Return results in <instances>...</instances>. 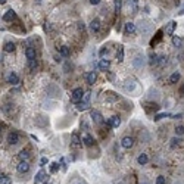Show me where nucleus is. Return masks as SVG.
<instances>
[{
  "mask_svg": "<svg viewBox=\"0 0 184 184\" xmlns=\"http://www.w3.org/2000/svg\"><path fill=\"white\" fill-rule=\"evenodd\" d=\"M87 147H91V146H93L94 144V139H93V137H91L90 134H84L83 135V140H81Z\"/></svg>",
  "mask_w": 184,
  "mask_h": 184,
  "instance_id": "obj_11",
  "label": "nucleus"
},
{
  "mask_svg": "<svg viewBox=\"0 0 184 184\" xmlns=\"http://www.w3.org/2000/svg\"><path fill=\"white\" fill-rule=\"evenodd\" d=\"M178 144H180V139H177V137H175V139L171 140V144H169V146H171V149H175Z\"/></svg>",
  "mask_w": 184,
  "mask_h": 184,
  "instance_id": "obj_39",
  "label": "nucleus"
},
{
  "mask_svg": "<svg viewBox=\"0 0 184 184\" xmlns=\"http://www.w3.org/2000/svg\"><path fill=\"white\" fill-rule=\"evenodd\" d=\"M144 109H146L147 113H150L152 110H153V112L159 110V106H158L156 103H144Z\"/></svg>",
  "mask_w": 184,
  "mask_h": 184,
  "instance_id": "obj_20",
  "label": "nucleus"
},
{
  "mask_svg": "<svg viewBox=\"0 0 184 184\" xmlns=\"http://www.w3.org/2000/svg\"><path fill=\"white\" fill-rule=\"evenodd\" d=\"M180 93L184 96V84H183V85H181V88H180Z\"/></svg>",
  "mask_w": 184,
  "mask_h": 184,
  "instance_id": "obj_47",
  "label": "nucleus"
},
{
  "mask_svg": "<svg viewBox=\"0 0 184 184\" xmlns=\"http://www.w3.org/2000/svg\"><path fill=\"white\" fill-rule=\"evenodd\" d=\"M0 184H12V180L10 177H0Z\"/></svg>",
  "mask_w": 184,
  "mask_h": 184,
  "instance_id": "obj_34",
  "label": "nucleus"
},
{
  "mask_svg": "<svg viewBox=\"0 0 184 184\" xmlns=\"http://www.w3.org/2000/svg\"><path fill=\"white\" fill-rule=\"evenodd\" d=\"M99 30H100V19L94 18L93 21L90 22V31L91 33H97Z\"/></svg>",
  "mask_w": 184,
  "mask_h": 184,
  "instance_id": "obj_10",
  "label": "nucleus"
},
{
  "mask_svg": "<svg viewBox=\"0 0 184 184\" xmlns=\"http://www.w3.org/2000/svg\"><path fill=\"white\" fill-rule=\"evenodd\" d=\"M109 125H110V127H113V128H118V127L121 125V118L118 117V115L112 117V118L109 119Z\"/></svg>",
  "mask_w": 184,
  "mask_h": 184,
  "instance_id": "obj_13",
  "label": "nucleus"
},
{
  "mask_svg": "<svg viewBox=\"0 0 184 184\" xmlns=\"http://www.w3.org/2000/svg\"><path fill=\"white\" fill-rule=\"evenodd\" d=\"M52 93H55L53 96H56V97L59 96V97H60V90H59L56 85H50V87L47 88V94H49V96H52Z\"/></svg>",
  "mask_w": 184,
  "mask_h": 184,
  "instance_id": "obj_21",
  "label": "nucleus"
},
{
  "mask_svg": "<svg viewBox=\"0 0 184 184\" xmlns=\"http://www.w3.org/2000/svg\"><path fill=\"white\" fill-rule=\"evenodd\" d=\"M0 133H2V130H0Z\"/></svg>",
  "mask_w": 184,
  "mask_h": 184,
  "instance_id": "obj_53",
  "label": "nucleus"
},
{
  "mask_svg": "<svg viewBox=\"0 0 184 184\" xmlns=\"http://www.w3.org/2000/svg\"><path fill=\"white\" fill-rule=\"evenodd\" d=\"M47 174H46V171L44 169H40L37 174H35V178H34V183L35 184H40V183H43V181H46V180H47Z\"/></svg>",
  "mask_w": 184,
  "mask_h": 184,
  "instance_id": "obj_5",
  "label": "nucleus"
},
{
  "mask_svg": "<svg viewBox=\"0 0 184 184\" xmlns=\"http://www.w3.org/2000/svg\"><path fill=\"white\" fill-rule=\"evenodd\" d=\"M175 28H177V22H175V21H169L168 24H165L164 33H165L167 35H172L174 31H175Z\"/></svg>",
  "mask_w": 184,
  "mask_h": 184,
  "instance_id": "obj_4",
  "label": "nucleus"
},
{
  "mask_svg": "<svg viewBox=\"0 0 184 184\" xmlns=\"http://www.w3.org/2000/svg\"><path fill=\"white\" fill-rule=\"evenodd\" d=\"M135 31V24H133V22H127L125 24V33L127 34H133Z\"/></svg>",
  "mask_w": 184,
  "mask_h": 184,
  "instance_id": "obj_28",
  "label": "nucleus"
},
{
  "mask_svg": "<svg viewBox=\"0 0 184 184\" xmlns=\"http://www.w3.org/2000/svg\"><path fill=\"white\" fill-rule=\"evenodd\" d=\"M100 2H102V0H90V3H91V5H94V6L100 5Z\"/></svg>",
  "mask_w": 184,
  "mask_h": 184,
  "instance_id": "obj_44",
  "label": "nucleus"
},
{
  "mask_svg": "<svg viewBox=\"0 0 184 184\" xmlns=\"http://www.w3.org/2000/svg\"><path fill=\"white\" fill-rule=\"evenodd\" d=\"M6 3V0H0V5H5Z\"/></svg>",
  "mask_w": 184,
  "mask_h": 184,
  "instance_id": "obj_48",
  "label": "nucleus"
},
{
  "mask_svg": "<svg viewBox=\"0 0 184 184\" xmlns=\"http://www.w3.org/2000/svg\"><path fill=\"white\" fill-rule=\"evenodd\" d=\"M143 184H147V183H143Z\"/></svg>",
  "mask_w": 184,
  "mask_h": 184,
  "instance_id": "obj_52",
  "label": "nucleus"
},
{
  "mask_svg": "<svg viewBox=\"0 0 184 184\" xmlns=\"http://www.w3.org/2000/svg\"><path fill=\"white\" fill-rule=\"evenodd\" d=\"M37 2H41V0H37Z\"/></svg>",
  "mask_w": 184,
  "mask_h": 184,
  "instance_id": "obj_51",
  "label": "nucleus"
},
{
  "mask_svg": "<svg viewBox=\"0 0 184 184\" xmlns=\"http://www.w3.org/2000/svg\"><path fill=\"white\" fill-rule=\"evenodd\" d=\"M117 60L118 62H122L124 60V46H118V50H117Z\"/></svg>",
  "mask_w": 184,
  "mask_h": 184,
  "instance_id": "obj_24",
  "label": "nucleus"
},
{
  "mask_svg": "<svg viewBox=\"0 0 184 184\" xmlns=\"http://www.w3.org/2000/svg\"><path fill=\"white\" fill-rule=\"evenodd\" d=\"M137 162H139V165H146L149 162V156L146 153H140L139 158H137Z\"/></svg>",
  "mask_w": 184,
  "mask_h": 184,
  "instance_id": "obj_18",
  "label": "nucleus"
},
{
  "mask_svg": "<svg viewBox=\"0 0 184 184\" xmlns=\"http://www.w3.org/2000/svg\"><path fill=\"white\" fill-rule=\"evenodd\" d=\"M162 34H164V31H162V30H159V31L155 34V38L150 41V46H152V47H153V46H156L160 40H162Z\"/></svg>",
  "mask_w": 184,
  "mask_h": 184,
  "instance_id": "obj_16",
  "label": "nucleus"
},
{
  "mask_svg": "<svg viewBox=\"0 0 184 184\" xmlns=\"http://www.w3.org/2000/svg\"><path fill=\"white\" fill-rule=\"evenodd\" d=\"M175 134H177V135H183V134H184V127H183V125H178V127L175 128Z\"/></svg>",
  "mask_w": 184,
  "mask_h": 184,
  "instance_id": "obj_41",
  "label": "nucleus"
},
{
  "mask_svg": "<svg viewBox=\"0 0 184 184\" xmlns=\"http://www.w3.org/2000/svg\"><path fill=\"white\" fill-rule=\"evenodd\" d=\"M121 8H122V0H115V12L119 13Z\"/></svg>",
  "mask_w": 184,
  "mask_h": 184,
  "instance_id": "obj_32",
  "label": "nucleus"
},
{
  "mask_svg": "<svg viewBox=\"0 0 184 184\" xmlns=\"http://www.w3.org/2000/svg\"><path fill=\"white\" fill-rule=\"evenodd\" d=\"M30 63H28V66H30V69L31 71H35V68H37V59H31V60H28Z\"/></svg>",
  "mask_w": 184,
  "mask_h": 184,
  "instance_id": "obj_36",
  "label": "nucleus"
},
{
  "mask_svg": "<svg viewBox=\"0 0 184 184\" xmlns=\"http://www.w3.org/2000/svg\"><path fill=\"white\" fill-rule=\"evenodd\" d=\"M118 100V94H115V93H110V91H108V93H105V102H117Z\"/></svg>",
  "mask_w": 184,
  "mask_h": 184,
  "instance_id": "obj_15",
  "label": "nucleus"
},
{
  "mask_svg": "<svg viewBox=\"0 0 184 184\" xmlns=\"http://www.w3.org/2000/svg\"><path fill=\"white\" fill-rule=\"evenodd\" d=\"M144 65H146V58L143 55H139V56H135L133 59V66L135 68V69H142Z\"/></svg>",
  "mask_w": 184,
  "mask_h": 184,
  "instance_id": "obj_2",
  "label": "nucleus"
},
{
  "mask_svg": "<svg viewBox=\"0 0 184 184\" xmlns=\"http://www.w3.org/2000/svg\"><path fill=\"white\" fill-rule=\"evenodd\" d=\"M109 66H110V62L108 60V59H100V62H99V68L102 71H108L109 69Z\"/></svg>",
  "mask_w": 184,
  "mask_h": 184,
  "instance_id": "obj_22",
  "label": "nucleus"
},
{
  "mask_svg": "<svg viewBox=\"0 0 184 184\" xmlns=\"http://www.w3.org/2000/svg\"><path fill=\"white\" fill-rule=\"evenodd\" d=\"M180 77H181V75H180V72H178V71L172 72V74H171V77H169V83H171V84H175V83H178Z\"/></svg>",
  "mask_w": 184,
  "mask_h": 184,
  "instance_id": "obj_29",
  "label": "nucleus"
},
{
  "mask_svg": "<svg viewBox=\"0 0 184 184\" xmlns=\"http://www.w3.org/2000/svg\"><path fill=\"white\" fill-rule=\"evenodd\" d=\"M121 146H122L124 149H131V147L134 146V139H133V137H130V135L124 137V139L121 140Z\"/></svg>",
  "mask_w": 184,
  "mask_h": 184,
  "instance_id": "obj_7",
  "label": "nucleus"
},
{
  "mask_svg": "<svg viewBox=\"0 0 184 184\" xmlns=\"http://www.w3.org/2000/svg\"><path fill=\"white\" fill-rule=\"evenodd\" d=\"M69 53L71 52H69V49H68V46H60V49H59V55L60 56L66 58V56H69Z\"/></svg>",
  "mask_w": 184,
  "mask_h": 184,
  "instance_id": "obj_30",
  "label": "nucleus"
},
{
  "mask_svg": "<svg viewBox=\"0 0 184 184\" xmlns=\"http://www.w3.org/2000/svg\"><path fill=\"white\" fill-rule=\"evenodd\" d=\"M72 146L74 147H81L83 146V142L80 140L78 134H72Z\"/></svg>",
  "mask_w": 184,
  "mask_h": 184,
  "instance_id": "obj_25",
  "label": "nucleus"
},
{
  "mask_svg": "<svg viewBox=\"0 0 184 184\" xmlns=\"http://www.w3.org/2000/svg\"><path fill=\"white\" fill-rule=\"evenodd\" d=\"M8 143H9V144H12V146L18 144V143H19V134H18V133H15V131L9 133V134H8Z\"/></svg>",
  "mask_w": 184,
  "mask_h": 184,
  "instance_id": "obj_6",
  "label": "nucleus"
},
{
  "mask_svg": "<svg viewBox=\"0 0 184 184\" xmlns=\"http://www.w3.org/2000/svg\"><path fill=\"white\" fill-rule=\"evenodd\" d=\"M44 184H52V183H49V181H46V183H44Z\"/></svg>",
  "mask_w": 184,
  "mask_h": 184,
  "instance_id": "obj_50",
  "label": "nucleus"
},
{
  "mask_svg": "<svg viewBox=\"0 0 184 184\" xmlns=\"http://www.w3.org/2000/svg\"><path fill=\"white\" fill-rule=\"evenodd\" d=\"M140 33L142 34H149L150 33V28H152V24H149L147 21H143V22H140Z\"/></svg>",
  "mask_w": 184,
  "mask_h": 184,
  "instance_id": "obj_9",
  "label": "nucleus"
},
{
  "mask_svg": "<svg viewBox=\"0 0 184 184\" xmlns=\"http://www.w3.org/2000/svg\"><path fill=\"white\" fill-rule=\"evenodd\" d=\"M55 60H56V62H62V56H60V55H56V56H55Z\"/></svg>",
  "mask_w": 184,
  "mask_h": 184,
  "instance_id": "obj_45",
  "label": "nucleus"
},
{
  "mask_svg": "<svg viewBox=\"0 0 184 184\" xmlns=\"http://www.w3.org/2000/svg\"><path fill=\"white\" fill-rule=\"evenodd\" d=\"M77 108H78V110H85V109L88 108V103H83V102H81V103L77 105Z\"/></svg>",
  "mask_w": 184,
  "mask_h": 184,
  "instance_id": "obj_42",
  "label": "nucleus"
},
{
  "mask_svg": "<svg viewBox=\"0 0 184 184\" xmlns=\"http://www.w3.org/2000/svg\"><path fill=\"white\" fill-rule=\"evenodd\" d=\"M16 18V13L10 9V10H8L5 15H3V21H6V22H10V21H13Z\"/></svg>",
  "mask_w": 184,
  "mask_h": 184,
  "instance_id": "obj_17",
  "label": "nucleus"
},
{
  "mask_svg": "<svg viewBox=\"0 0 184 184\" xmlns=\"http://www.w3.org/2000/svg\"><path fill=\"white\" fill-rule=\"evenodd\" d=\"M156 184H167L165 177H164V175H159V177L156 178Z\"/></svg>",
  "mask_w": 184,
  "mask_h": 184,
  "instance_id": "obj_40",
  "label": "nucleus"
},
{
  "mask_svg": "<svg viewBox=\"0 0 184 184\" xmlns=\"http://www.w3.org/2000/svg\"><path fill=\"white\" fill-rule=\"evenodd\" d=\"M183 43H184L183 37H178V35H174V37H172V44L175 46V47H181Z\"/></svg>",
  "mask_w": 184,
  "mask_h": 184,
  "instance_id": "obj_26",
  "label": "nucleus"
},
{
  "mask_svg": "<svg viewBox=\"0 0 184 184\" xmlns=\"http://www.w3.org/2000/svg\"><path fill=\"white\" fill-rule=\"evenodd\" d=\"M3 50H5V52H8V53H12V52L15 50V43H12V41H8V43H5V47H3Z\"/></svg>",
  "mask_w": 184,
  "mask_h": 184,
  "instance_id": "obj_27",
  "label": "nucleus"
},
{
  "mask_svg": "<svg viewBox=\"0 0 184 184\" xmlns=\"http://www.w3.org/2000/svg\"><path fill=\"white\" fill-rule=\"evenodd\" d=\"M47 162H49V160H47V158H41V165H46Z\"/></svg>",
  "mask_w": 184,
  "mask_h": 184,
  "instance_id": "obj_46",
  "label": "nucleus"
},
{
  "mask_svg": "<svg viewBox=\"0 0 184 184\" xmlns=\"http://www.w3.org/2000/svg\"><path fill=\"white\" fill-rule=\"evenodd\" d=\"M25 56H27L28 60L35 59V49H34V47H28V49L25 50Z\"/></svg>",
  "mask_w": 184,
  "mask_h": 184,
  "instance_id": "obj_23",
  "label": "nucleus"
},
{
  "mask_svg": "<svg viewBox=\"0 0 184 184\" xmlns=\"http://www.w3.org/2000/svg\"><path fill=\"white\" fill-rule=\"evenodd\" d=\"M90 117H91V119H93V122H94L96 125H102V124H105L103 115H102L99 110H96V109H93V110L90 112Z\"/></svg>",
  "mask_w": 184,
  "mask_h": 184,
  "instance_id": "obj_1",
  "label": "nucleus"
},
{
  "mask_svg": "<svg viewBox=\"0 0 184 184\" xmlns=\"http://www.w3.org/2000/svg\"><path fill=\"white\" fill-rule=\"evenodd\" d=\"M71 184H87V181L85 180H83V178H74L72 181H71Z\"/></svg>",
  "mask_w": 184,
  "mask_h": 184,
  "instance_id": "obj_38",
  "label": "nucleus"
},
{
  "mask_svg": "<svg viewBox=\"0 0 184 184\" xmlns=\"http://www.w3.org/2000/svg\"><path fill=\"white\" fill-rule=\"evenodd\" d=\"M19 158H21L22 160H27V159L30 158V150H28V149H22V150L19 152Z\"/></svg>",
  "mask_w": 184,
  "mask_h": 184,
  "instance_id": "obj_31",
  "label": "nucleus"
},
{
  "mask_svg": "<svg viewBox=\"0 0 184 184\" xmlns=\"http://www.w3.org/2000/svg\"><path fill=\"white\" fill-rule=\"evenodd\" d=\"M108 52H109V50H108V49H106V47H103V49H102V50H100V56H102V58H103V56H105V55H108Z\"/></svg>",
  "mask_w": 184,
  "mask_h": 184,
  "instance_id": "obj_43",
  "label": "nucleus"
},
{
  "mask_svg": "<svg viewBox=\"0 0 184 184\" xmlns=\"http://www.w3.org/2000/svg\"><path fill=\"white\" fill-rule=\"evenodd\" d=\"M8 83H10L12 85H16V84L19 83V77H18L15 72H10L9 77H8Z\"/></svg>",
  "mask_w": 184,
  "mask_h": 184,
  "instance_id": "obj_19",
  "label": "nucleus"
},
{
  "mask_svg": "<svg viewBox=\"0 0 184 184\" xmlns=\"http://www.w3.org/2000/svg\"><path fill=\"white\" fill-rule=\"evenodd\" d=\"M16 169H18V172H21V174H24V172H28V171H30V164L27 162V160H21Z\"/></svg>",
  "mask_w": 184,
  "mask_h": 184,
  "instance_id": "obj_8",
  "label": "nucleus"
},
{
  "mask_svg": "<svg viewBox=\"0 0 184 184\" xmlns=\"http://www.w3.org/2000/svg\"><path fill=\"white\" fill-rule=\"evenodd\" d=\"M83 94H84V90L83 88H74L72 90V93H71V100L74 102V103H78L81 99H83Z\"/></svg>",
  "mask_w": 184,
  "mask_h": 184,
  "instance_id": "obj_3",
  "label": "nucleus"
},
{
  "mask_svg": "<svg viewBox=\"0 0 184 184\" xmlns=\"http://www.w3.org/2000/svg\"><path fill=\"white\" fill-rule=\"evenodd\" d=\"M58 171H59V164L53 162V164L50 165V172H52V174H55V172H58Z\"/></svg>",
  "mask_w": 184,
  "mask_h": 184,
  "instance_id": "obj_37",
  "label": "nucleus"
},
{
  "mask_svg": "<svg viewBox=\"0 0 184 184\" xmlns=\"http://www.w3.org/2000/svg\"><path fill=\"white\" fill-rule=\"evenodd\" d=\"M2 60H3V56H2V55H0V62H2Z\"/></svg>",
  "mask_w": 184,
  "mask_h": 184,
  "instance_id": "obj_49",
  "label": "nucleus"
},
{
  "mask_svg": "<svg viewBox=\"0 0 184 184\" xmlns=\"http://www.w3.org/2000/svg\"><path fill=\"white\" fill-rule=\"evenodd\" d=\"M150 65H158V55L156 53H150Z\"/></svg>",
  "mask_w": 184,
  "mask_h": 184,
  "instance_id": "obj_33",
  "label": "nucleus"
},
{
  "mask_svg": "<svg viewBox=\"0 0 184 184\" xmlns=\"http://www.w3.org/2000/svg\"><path fill=\"white\" fill-rule=\"evenodd\" d=\"M124 88H125L127 91H133V90L135 88V80H134V78L127 80V81L124 83Z\"/></svg>",
  "mask_w": 184,
  "mask_h": 184,
  "instance_id": "obj_12",
  "label": "nucleus"
},
{
  "mask_svg": "<svg viewBox=\"0 0 184 184\" xmlns=\"http://www.w3.org/2000/svg\"><path fill=\"white\" fill-rule=\"evenodd\" d=\"M85 80H87V83H88L90 85H93V84L96 83V80H97V75H96V72H94V71L88 72V74L85 75Z\"/></svg>",
  "mask_w": 184,
  "mask_h": 184,
  "instance_id": "obj_14",
  "label": "nucleus"
},
{
  "mask_svg": "<svg viewBox=\"0 0 184 184\" xmlns=\"http://www.w3.org/2000/svg\"><path fill=\"white\" fill-rule=\"evenodd\" d=\"M167 117H171V113H167V112H165V113H158V115H156V117H155L153 119H155V121H159V119H162V118H167Z\"/></svg>",
  "mask_w": 184,
  "mask_h": 184,
  "instance_id": "obj_35",
  "label": "nucleus"
}]
</instances>
